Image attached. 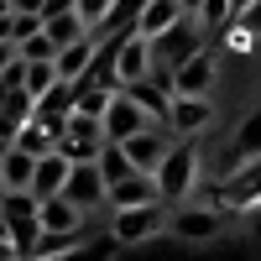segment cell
<instances>
[{
    "label": "cell",
    "instance_id": "1",
    "mask_svg": "<svg viewBox=\"0 0 261 261\" xmlns=\"http://www.w3.org/2000/svg\"><path fill=\"white\" fill-rule=\"evenodd\" d=\"M151 183H157V204H188L199 188V141H172L151 167Z\"/></svg>",
    "mask_w": 261,
    "mask_h": 261
},
{
    "label": "cell",
    "instance_id": "2",
    "mask_svg": "<svg viewBox=\"0 0 261 261\" xmlns=\"http://www.w3.org/2000/svg\"><path fill=\"white\" fill-rule=\"evenodd\" d=\"M204 47V32H199V21L193 16H183V21H172L167 32H157V37H146V53H151V73L146 79H157V84H167V73L178 68L183 58H193Z\"/></svg>",
    "mask_w": 261,
    "mask_h": 261
},
{
    "label": "cell",
    "instance_id": "3",
    "mask_svg": "<svg viewBox=\"0 0 261 261\" xmlns=\"http://www.w3.org/2000/svg\"><path fill=\"white\" fill-rule=\"evenodd\" d=\"M0 220H6V241H11V251H16V261L27 256V246L42 235V225H37V199L27 188H6L0 193Z\"/></svg>",
    "mask_w": 261,
    "mask_h": 261
},
{
    "label": "cell",
    "instance_id": "4",
    "mask_svg": "<svg viewBox=\"0 0 261 261\" xmlns=\"http://www.w3.org/2000/svg\"><path fill=\"white\" fill-rule=\"evenodd\" d=\"M209 125H214V105H209V99H199V94H172V99H167L162 130H167L172 141H199Z\"/></svg>",
    "mask_w": 261,
    "mask_h": 261
},
{
    "label": "cell",
    "instance_id": "5",
    "mask_svg": "<svg viewBox=\"0 0 261 261\" xmlns=\"http://www.w3.org/2000/svg\"><path fill=\"white\" fill-rule=\"evenodd\" d=\"M99 146H105V130L94 115H68L58 125V157H68V162H94L99 157Z\"/></svg>",
    "mask_w": 261,
    "mask_h": 261
},
{
    "label": "cell",
    "instance_id": "6",
    "mask_svg": "<svg viewBox=\"0 0 261 261\" xmlns=\"http://www.w3.org/2000/svg\"><path fill=\"white\" fill-rule=\"evenodd\" d=\"M167 225V204H136V209H115V225H110V241L120 246H136V241H151Z\"/></svg>",
    "mask_w": 261,
    "mask_h": 261
},
{
    "label": "cell",
    "instance_id": "7",
    "mask_svg": "<svg viewBox=\"0 0 261 261\" xmlns=\"http://www.w3.org/2000/svg\"><path fill=\"white\" fill-rule=\"evenodd\" d=\"M214 53L209 47H199L193 58H183L178 68L167 73V94H199V99H209V89H214Z\"/></svg>",
    "mask_w": 261,
    "mask_h": 261
},
{
    "label": "cell",
    "instance_id": "8",
    "mask_svg": "<svg viewBox=\"0 0 261 261\" xmlns=\"http://www.w3.org/2000/svg\"><path fill=\"white\" fill-rule=\"evenodd\" d=\"M167 230L178 235V241H214V235L225 230V214L220 209H204V204H172Z\"/></svg>",
    "mask_w": 261,
    "mask_h": 261
},
{
    "label": "cell",
    "instance_id": "9",
    "mask_svg": "<svg viewBox=\"0 0 261 261\" xmlns=\"http://www.w3.org/2000/svg\"><path fill=\"white\" fill-rule=\"evenodd\" d=\"M63 199H68L79 214L99 209V204H105V178H99V167H94V162H73L68 178H63Z\"/></svg>",
    "mask_w": 261,
    "mask_h": 261
},
{
    "label": "cell",
    "instance_id": "10",
    "mask_svg": "<svg viewBox=\"0 0 261 261\" xmlns=\"http://www.w3.org/2000/svg\"><path fill=\"white\" fill-rule=\"evenodd\" d=\"M115 146L125 151V162L136 167V172H151V167L162 162V151L172 146V136H167L162 125H141L136 136H125V141H115Z\"/></svg>",
    "mask_w": 261,
    "mask_h": 261
},
{
    "label": "cell",
    "instance_id": "11",
    "mask_svg": "<svg viewBox=\"0 0 261 261\" xmlns=\"http://www.w3.org/2000/svg\"><path fill=\"white\" fill-rule=\"evenodd\" d=\"M73 99H79V84H73V79H58L47 94H37V99H32V120H42V125H53V130H58L63 120L73 115Z\"/></svg>",
    "mask_w": 261,
    "mask_h": 261
},
{
    "label": "cell",
    "instance_id": "12",
    "mask_svg": "<svg viewBox=\"0 0 261 261\" xmlns=\"http://www.w3.org/2000/svg\"><path fill=\"white\" fill-rule=\"evenodd\" d=\"M141 125H151L136 105H130L120 89L110 94V105H105V115H99V130H105V141H125V136H136Z\"/></svg>",
    "mask_w": 261,
    "mask_h": 261
},
{
    "label": "cell",
    "instance_id": "13",
    "mask_svg": "<svg viewBox=\"0 0 261 261\" xmlns=\"http://www.w3.org/2000/svg\"><path fill=\"white\" fill-rule=\"evenodd\" d=\"M136 204H157V183H151V172H125L120 183L105 188V209H136Z\"/></svg>",
    "mask_w": 261,
    "mask_h": 261
},
{
    "label": "cell",
    "instance_id": "14",
    "mask_svg": "<svg viewBox=\"0 0 261 261\" xmlns=\"http://www.w3.org/2000/svg\"><path fill=\"white\" fill-rule=\"evenodd\" d=\"M151 73V53H146V37L136 32H125L120 37V47H115V84H136Z\"/></svg>",
    "mask_w": 261,
    "mask_h": 261
},
{
    "label": "cell",
    "instance_id": "15",
    "mask_svg": "<svg viewBox=\"0 0 261 261\" xmlns=\"http://www.w3.org/2000/svg\"><path fill=\"white\" fill-rule=\"evenodd\" d=\"M120 94L136 105V110L151 120V125H162V115H167V84H157V79H136V84H120Z\"/></svg>",
    "mask_w": 261,
    "mask_h": 261
},
{
    "label": "cell",
    "instance_id": "16",
    "mask_svg": "<svg viewBox=\"0 0 261 261\" xmlns=\"http://www.w3.org/2000/svg\"><path fill=\"white\" fill-rule=\"evenodd\" d=\"M37 225L53 230V235H79L84 230V214L63 199V193H53V199H37Z\"/></svg>",
    "mask_w": 261,
    "mask_h": 261
},
{
    "label": "cell",
    "instance_id": "17",
    "mask_svg": "<svg viewBox=\"0 0 261 261\" xmlns=\"http://www.w3.org/2000/svg\"><path fill=\"white\" fill-rule=\"evenodd\" d=\"M68 157H58V151H47V157H37V167H32V183H27V193L32 199H53V193H63V178H68Z\"/></svg>",
    "mask_w": 261,
    "mask_h": 261
},
{
    "label": "cell",
    "instance_id": "18",
    "mask_svg": "<svg viewBox=\"0 0 261 261\" xmlns=\"http://www.w3.org/2000/svg\"><path fill=\"white\" fill-rule=\"evenodd\" d=\"M94 32H84L79 42H68V47H58L53 53V68H58V79H79L84 68H89V58H94Z\"/></svg>",
    "mask_w": 261,
    "mask_h": 261
},
{
    "label": "cell",
    "instance_id": "19",
    "mask_svg": "<svg viewBox=\"0 0 261 261\" xmlns=\"http://www.w3.org/2000/svg\"><path fill=\"white\" fill-rule=\"evenodd\" d=\"M172 21H183L178 0H146V6L136 11V37H157V32L172 27Z\"/></svg>",
    "mask_w": 261,
    "mask_h": 261
},
{
    "label": "cell",
    "instance_id": "20",
    "mask_svg": "<svg viewBox=\"0 0 261 261\" xmlns=\"http://www.w3.org/2000/svg\"><path fill=\"white\" fill-rule=\"evenodd\" d=\"M11 146L32 151V157H47V151L58 146V130H53V125H42V120H27V125H21L16 136H11Z\"/></svg>",
    "mask_w": 261,
    "mask_h": 261
},
{
    "label": "cell",
    "instance_id": "21",
    "mask_svg": "<svg viewBox=\"0 0 261 261\" xmlns=\"http://www.w3.org/2000/svg\"><path fill=\"white\" fill-rule=\"evenodd\" d=\"M141 6H146V0H110V11L99 16L94 37H105V32H136V11Z\"/></svg>",
    "mask_w": 261,
    "mask_h": 261
},
{
    "label": "cell",
    "instance_id": "22",
    "mask_svg": "<svg viewBox=\"0 0 261 261\" xmlns=\"http://www.w3.org/2000/svg\"><path fill=\"white\" fill-rule=\"evenodd\" d=\"M84 32H89V27L79 21V11H63V16H47V21H42V37H47L53 47H68V42H79Z\"/></svg>",
    "mask_w": 261,
    "mask_h": 261
},
{
    "label": "cell",
    "instance_id": "23",
    "mask_svg": "<svg viewBox=\"0 0 261 261\" xmlns=\"http://www.w3.org/2000/svg\"><path fill=\"white\" fill-rule=\"evenodd\" d=\"M32 167H37L32 151L6 146V157H0V178H6V188H27V183H32Z\"/></svg>",
    "mask_w": 261,
    "mask_h": 261
},
{
    "label": "cell",
    "instance_id": "24",
    "mask_svg": "<svg viewBox=\"0 0 261 261\" xmlns=\"http://www.w3.org/2000/svg\"><path fill=\"white\" fill-rule=\"evenodd\" d=\"M225 193H235V204H251V193H261V157L235 167V178L225 183Z\"/></svg>",
    "mask_w": 261,
    "mask_h": 261
},
{
    "label": "cell",
    "instance_id": "25",
    "mask_svg": "<svg viewBox=\"0 0 261 261\" xmlns=\"http://www.w3.org/2000/svg\"><path fill=\"white\" fill-rule=\"evenodd\" d=\"M53 84H58V68H53V63H21V94H27V99L47 94Z\"/></svg>",
    "mask_w": 261,
    "mask_h": 261
},
{
    "label": "cell",
    "instance_id": "26",
    "mask_svg": "<svg viewBox=\"0 0 261 261\" xmlns=\"http://www.w3.org/2000/svg\"><path fill=\"white\" fill-rule=\"evenodd\" d=\"M94 167H99V178H105V188H110V183H120L125 172H136V167L125 162V151H120L115 141H105V146H99V157H94Z\"/></svg>",
    "mask_w": 261,
    "mask_h": 261
},
{
    "label": "cell",
    "instance_id": "27",
    "mask_svg": "<svg viewBox=\"0 0 261 261\" xmlns=\"http://www.w3.org/2000/svg\"><path fill=\"white\" fill-rule=\"evenodd\" d=\"M256 157H261V110L246 115L241 136H235V167H241V162H256Z\"/></svg>",
    "mask_w": 261,
    "mask_h": 261
},
{
    "label": "cell",
    "instance_id": "28",
    "mask_svg": "<svg viewBox=\"0 0 261 261\" xmlns=\"http://www.w3.org/2000/svg\"><path fill=\"white\" fill-rule=\"evenodd\" d=\"M193 21H199V32H220V27H230V0H204V6L193 11Z\"/></svg>",
    "mask_w": 261,
    "mask_h": 261
},
{
    "label": "cell",
    "instance_id": "29",
    "mask_svg": "<svg viewBox=\"0 0 261 261\" xmlns=\"http://www.w3.org/2000/svg\"><path fill=\"white\" fill-rule=\"evenodd\" d=\"M16 53H21V63H53V53H58V47H53L42 32H32L27 42H16Z\"/></svg>",
    "mask_w": 261,
    "mask_h": 261
},
{
    "label": "cell",
    "instance_id": "30",
    "mask_svg": "<svg viewBox=\"0 0 261 261\" xmlns=\"http://www.w3.org/2000/svg\"><path fill=\"white\" fill-rule=\"evenodd\" d=\"M73 11H79V21H84V27L94 32V27H99V16L110 11V0H73Z\"/></svg>",
    "mask_w": 261,
    "mask_h": 261
},
{
    "label": "cell",
    "instance_id": "31",
    "mask_svg": "<svg viewBox=\"0 0 261 261\" xmlns=\"http://www.w3.org/2000/svg\"><path fill=\"white\" fill-rule=\"evenodd\" d=\"M235 27H241V32H261V0H251V6L235 16Z\"/></svg>",
    "mask_w": 261,
    "mask_h": 261
},
{
    "label": "cell",
    "instance_id": "32",
    "mask_svg": "<svg viewBox=\"0 0 261 261\" xmlns=\"http://www.w3.org/2000/svg\"><path fill=\"white\" fill-rule=\"evenodd\" d=\"M63 11H73V0H42V21H47V16H63Z\"/></svg>",
    "mask_w": 261,
    "mask_h": 261
},
{
    "label": "cell",
    "instance_id": "33",
    "mask_svg": "<svg viewBox=\"0 0 261 261\" xmlns=\"http://www.w3.org/2000/svg\"><path fill=\"white\" fill-rule=\"evenodd\" d=\"M16 58H21V53H16V42H0V73H6Z\"/></svg>",
    "mask_w": 261,
    "mask_h": 261
},
{
    "label": "cell",
    "instance_id": "34",
    "mask_svg": "<svg viewBox=\"0 0 261 261\" xmlns=\"http://www.w3.org/2000/svg\"><path fill=\"white\" fill-rule=\"evenodd\" d=\"M11 11H21V16H42V0H11Z\"/></svg>",
    "mask_w": 261,
    "mask_h": 261
},
{
    "label": "cell",
    "instance_id": "35",
    "mask_svg": "<svg viewBox=\"0 0 261 261\" xmlns=\"http://www.w3.org/2000/svg\"><path fill=\"white\" fill-rule=\"evenodd\" d=\"M199 6H204V0H178V11H183V16H193Z\"/></svg>",
    "mask_w": 261,
    "mask_h": 261
},
{
    "label": "cell",
    "instance_id": "36",
    "mask_svg": "<svg viewBox=\"0 0 261 261\" xmlns=\"http://www.w3.org/2000/svg\"><path fill=\"white\" fill-rule=\"evenodd\" d=\"M246 6H251V0H230V21H235V16H241Z\"/></svg>",
    "mask_w": 261,
    "mask_h": 261
},
{
    "label": "cell",
    "instance_id": "37",
    "mask_svg": "<svg viewBox=\"0 0 261 261\" xmlns=\"http://www.w3.org/2000/svg\"><path fill=\"white\" fill-rule=\"evenodd\" d=\"M0 261H16V251H11V241H0Z\"/></svg>",
    "mask_w": 261,
    "mask_h": 261
},
{
    "label": "cell",
    "instance_id": "38",
    "mask_svg": "<svg viewBox=\"0 0 261 261\" xmlns=\"http://www.w3.org/2000/svg\"><path fill=\"white\" fill-rule=\"evenodd\" d=\"M6 146H11V141H0V157H6Z\"/></svg>",
    "mask_w": 261,
    "mask_h": 261
},
{
    "label": "cell",
    "instance_id": "39",
    "mask_svg": "<svg viewBox=\"0 0 261 261\" xmlns=\"http://www.w3.org/2000/svg\"><path fill=\"white\" fill-rule=\"evenodd\" d=\"M0 193H6V178H0Z\"/></svg>",
    "mask_w": 261,
    "mask_h": 261
}]
</instances>
